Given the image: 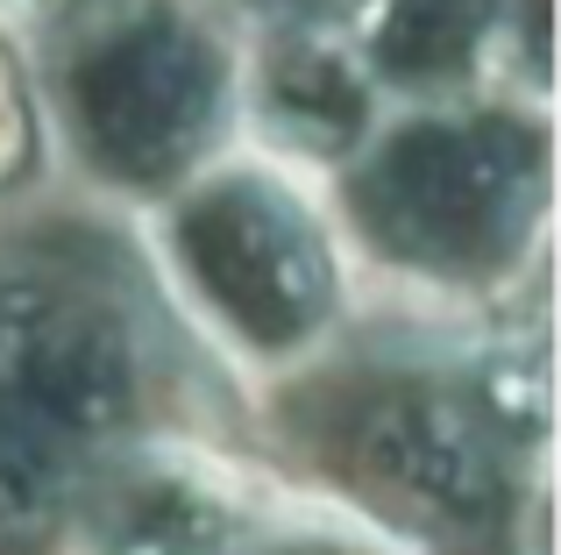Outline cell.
Segmentation results:
<instances>
[{"instance_id":"6da1fadb","label":"cell","mask_w":561,"mask_h":555,"mask_svg":"<svg viewBox=\"0 0 561 555\" xmlns=\"http://www.w3.org/2000/svg\"><path fill=\"white\" fill-rule=\"evenodd\" d=\"M136 342L100 292L50 271L0 278V528L43 520L128 449Z\"/></svg>"},{"instance_id":"7a4b0ae2","label":"cell","mask_w":561,"mask_h":555,"mask_svg":"<svg viewBox=\"0 0 561 555\" xmlns=\"http://www.w3.org/2000/svg\"><path fill=\"white\" fill-rule=\"evenodd\" d=\"M164 257L206 328L249 363H299L342 314L328 228L263 171H220L179 193Z\"/></svg>"},{"instance_id":"3957f363","label":"cell","mask_w":561,"mask_h":555,"mask_svg":"<svg viewBox=\"0 0 561 555\" xmlns=\"http://www.w3.org/2000/svg\"><path fill=\"white\" fill-rule=\"evenodd\" d=\"M65 107L85 157L122 185H171L192 171L228 114L220 43L179 8H128L79 43Z\"/></svg>"},{"instance_id":"277c9868","label":"cell","mask_w":561,"mask_h":555,"mask_svg":"<svg viewBox=\"0 0 561 555\" xmlns=\"http://www.w3.org/2000/svg\"><path fill=\"white\" fill-rule=\"evenodd\" d=\"M377 236L434 271H483L512 257L519 228L540 214V150L512 128L426 122L383 143L363 179Z\"/></svg>"},{"instance_id":"5b68a950","label":"cell","mask_w":561,"mask_h":555,"mask_svg":"<svg viewBox=\"0 0 561 555\" xmlns=\"http://www.w3.org/2000/svg\"><path fill=\"white\" fill-rule=\"evenodd\" d=\"M512 442L519 434L483 406V392H398L363 428V471L405 513L426 520H483L505 499Z\"/></svg>"},{"instance_id":"8992f818","label":"cell","mask_w":561,"mask_h":555,"mask_svg":"<svg viewBox=\"0 0 561 555\" xmlns=\"http://www.w3.org/2000/svg\"><path fill=\"white\" fill-rule=\"evenodd\" d=\"M256 477L179 442L114 449L79 485L100 555H220Z\"/></svg>"},{"instance_id":"52a82bcc","label":"cell","mask_w":561,"mask_h":555,"mask_svg":"<svg viewBox=\"0 0 561 555\" xmlns=\"http://www.w3.org/2000/svg\"><path fill=\"white\" fill-rule=\"evenodd\" d=\"M256 114L285 150L342 157L377 122V79L348 43H328L320 29H291L256 65Z\"/></svg>"},{"instance_id":"ba28073f","label":"cell","mask_w":561,"mask_h":555,"mask_svg":"<svg viewBox=\"0 0 561 555\" xmlns=\"http://www.w3.org/2000/svg\"><path fill=\"white\" fill-rule=\"evenodd\" d=\"M497 36H505V0H391L363 71L398 86H448L469 79L477 57L497 50Z\"/></svg>"},{"instance_id":"9c48e42d","label":"cell","mask_w":561,"mask_h":555,"mask_svg":"<svg viewBox=\"0 0 561 555\" xmlns=\"http://www.w3.org/2000/svg\"><path fill=\"white\" fill-rule=\"evenodd\" d=\"M220 555H412L391 528L348 513L334 499H306V491L249 485L242 520H234Z\"/></svg>"},{"instance_id":"30bf717a","label":"cell","mask_w":561,"mask_h":555,"mask_svg":"<svg viewBox=\"0 0 561 555\" xmlns=\"http://www.w3.org/2000/svg\"><path fill=\"white\" fill-rule=\"evenodd\" d=\"M228 8L249 14V22H263L271 36H291V29H328L348 0H228Z\"/></svg>"},{"instance_id":"8fae6325","label":"cell","mask_w":561,"mask_h":555,"mask_svg":"<svg viewBox=\"0 0 561 555\" xmlns=\"http://www.w3.org/2000/svg\"><path fill=\"white\" fill-rule=\"evenodd\" d=\"M14 150H22V107H14V86L0 71V171L14 165Z\"/></svg>"},{"instance_id":"7c38bea8","label":"cell","mask_w":561,"mask_h":555,"mask_svg":"<svg viewBox=\"0 0 561 555\" xmlns=\"http://www.w3.org/2000/svg\"><path fill=\"white\" fill-rule=\"evenodd\" d=\"M8 14H22V22H57V14H71L79 0H0Z\"/></svg>"}]
</instances>
